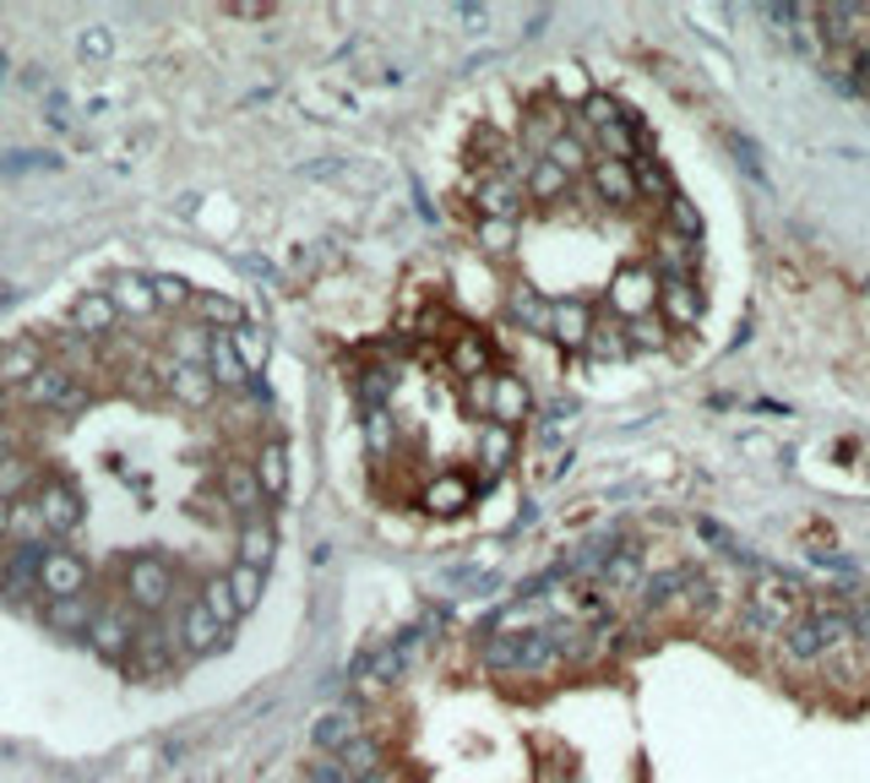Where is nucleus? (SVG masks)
Here are the masks:
<instances>
[{"label": "nucleus", "mask_w": 870, "mask_h": 783, "mask_svg": "<svg viewBox=\"0 0 870 783\" xmlns=\"http://www.w3.org/2000/svg\"><path fill=\"white\" fill-rule=\"evenodd\" d=\"M110 300H115V311H152L158 300H152V278H137V273H115L110 278V289H104Z\"/></svg>", "instance_id": "12"}, {"label": "nucleus", "mask_w": 870, "mask_h": 783, "mask_svg": "<svg viewBox=\"0 0 870 783\" xmlns=\"http://www.w3.org/2000/svg\"><path fill=\"white\" fill-rule=\"evenodd\" d=\"M224 495H229V506H240L245 517H262V484H256L245 469H234L229 479H224Z\"/></svg>", "instance_id": "17"}, {"label": "nucleus", "mask_w": 870, "mask_h": 783, "mask_svg": "<svg viewBox=\"0 0 870 783\" xmlns=\"http://www.w3.org/2000/svg\"><path fill=\"white\" fill-rule=\"evenodd\" d=\"M267 561H273V522H267V517H251V522L240 528V566L267 572Z\"/></svg>", "instance_id": "11"}, {"label": "nucleus", "mask_w": 870, "mask_h": 783, "mask_svg": "<svg viewBox=\"0 0 870 783\" xmlns=\"http://www.w3.org/2000/svg\"><path fill=\"white\" fill-rule=\"evenodd\" d=\"M609 295H615V311L620 315H648L653 300H659V278L653 273H620Z\"/></svg>", "instance_id": "7"}, {"label": "nucleus", "mask_w": 870, "mask_h": 783, "mask_svg": "<svg viewBox=\"0 0 870 783\" xmlns=\"http://www.w3.org/2000/svg\"><path fill=\"white\" fill-rule=\"evenodd\" d=\"M462 500H468L462 479H440V484L425 490V506H431V511H451V506H462Z\"/></svg>", "instance_id": "22"}, {"label": "nucleus", "mask_w": 870, "mask_h": 783, "mask_svg": "<svg viewBox=\"0 0 870 783\" xmlns=\"http://www.w3.org/2000/svg\"><path fill=\"white\" fill-rule=\"evenodd\" d=\"M207 376H213V387H229V392H245V387H251V370H245L240 354L229 348V332L213 337V348H207Z\"/></svg>", "instance_id": "8"}, {"label": "nucleus", "mask_w": 870, "mask_h": 783, "mask_svg": "<svg viewBox=\"0 0 870 783\" xmlns=\"http://www.w3.org/2000/svg\"><path fill=\"white\" fill-rule=\"evenodd\" d=\"M5 533H11V500L0 495V539H5Z\"/></svg>", "instance_id": "28"}, {"label": "nucleus", "mask_w": 870, "mask_h": 783, "mask_svg": "<svg viewBox=\"0 0 870 783\" xmlns=\"http://www.w3.org/2000/svg\"><path fill=\"white\" fill-rule=\"evenodd\" d=\"M0 414H5V387H0Z\"/></svg>", "instance_id": "30"}, {"label": "nucleus", "mask_w": 870, "mask_h": 783, "mask_svg": "<svg viewBox=\"0 0 870 783\" xmlns=\"http://www.w3.org/2000/svg\"><path fill=\"white\" fill-rule=\"evenodd\" d=\"M202 604H207V615H213L218 626H229V621L240 615V604H234V588H229V577H213V583H207V594H202Z\"/></svg>", "instance_id": "18"}, {"label": "nucleus", "mask_w": 870, "mask_h": 783, "mask_svg": "<svg viewBox=\"0 0 870 783\" xmlns=\"http://www.w3.org/2000/svg\"><path fill=\"white\" fill-rule=\"evenodd\" d=\"M126 583H131V599L147 604V610H163V604H169V594H174V572H169L163 561H137Z\"/></svg>", "instance_id": "5"}, {"label": "nucleus", "mask_w": 870, "mask_h": 783, "mask_svg": "<svg viewBox=\"0 0 870 783\" xmlns=\"http://www.w3.org/2000/svg\"><path fill=\"white\" fill-rule=\"evenodd\" d=\"M479 240H484L490 251H506V245L517 240V223H506V218H484V229H479Z\"/></svg>", "instance_id": "25"}, {"label": "nucleus", "mask_w": 870, "mask_h": 783, "mask_svg": "<svg viewBox=\"0 0 870 783\" xmlns=\"http://www.w3.org/2000/svg\"><path fill=\"white\" fill-rule=\"evenodd\" d=\"M163 381L174 387V398H185L191 408H202V403H213V376L202 370V365H163Z\"/></svg>", "instance_id": "9"}, {"label": "nucleus", "mask_w": 870, "mask_h": 783, "mask_svg": "<svg viewBox=\"0 0 870 783\" xmlns=\"http://www.w3.org/2000/svg\"><path fill=\"white\" fill-rule=\"evenodd\" d=\"M229 588H234V604H240V610H251V604L262 599V572H251V566H229Z\"/></svg>", "instance_id": "20"}, {"label": "nucleus", "mask_w": 870, "mask_h": 783, "mask_svg": "<svg viewBox=\"0 0 870 783\" xmlns=\"http://www.w3.org/2000/svg\"><path fill=\"white\" fill-rule=\"evenodd\" d=\"M38 588L55 594V604H60V599H82V588H88V561H77V555H66V550H44V555H38Z\"/></svg>", "instance_id": "3"}, {"label": "nucleus", "mask_w": 870, "mask_h": 783, "mask_svg": "<svg viewBox=\"0 0 870 783\" xmlns=\"http://www.w3.org/2000/svg\"><path fill=\"white\" fill-rule=\"evenodd\" d=\"M196 311L207 315V321H218V326H224V321H229V326L240 321V311H234L229 300H218V295H196Z\"/></svg>", "instance_id": "26"}, {"label": "nucleus", "mask_w": 870, "mask_h": 783, "mask_svg": "<svg viewBox=\"0 0 870 783\" xmlns=\"http://www.w3.org/2000/svg\"><path fill=\"white\" fill-rule=\"evenodd\" d=\"M218 636H224V626L207 615V604H202V599H196V604H185V626H180V642H185V647L207 653V647H218Z\"/></svg>", "instance_id": "13"}, {"label": "nucleus", "mask_w": 870, "mask_h": 783, "mask_svg": "<svg viewBox=\"0 0 870 783\" xmlns=\"http://www.w3.org/2000/svg\"><path fill=\"white\" fill-rule=\"evenodd\" d=\"M229 348L240 354V365H245V370H262V359H267V348H262V337H256L251 326H240V332L229 337Z\"/></svg>", "instance_id": "21"}, {"label": "nucleus", "mask_w": 870, "mask_h": 783, "mask_svg": "<svg viewBox=\"0 0 870 783\" xmlns=\"http://www.w3.org/2000/svg\"><path fill=\"white\" fill-rule=\"evenodd\" d=\"M5 452H11V441H5V436H0V458H5Z\"/></svg>", "instance_id": "29"}, {"label": "nucleus", "mask_w": 870, "mask_h": 783, "mask_svg": "<svg viewBox=\"0 0 870 783\" xmlns=\"http://www.w3.org/2000/svg\"><path fill=\"white\" fill-rule=\"evenodd\" d=\"M152 300H158V306H191V289H185L180 278L158 273V278H152Z\"/></svg>", "instance_id": "24"}, {"label": "nucleus", "mask_w": 870, "mask_h": 783, "mask_svg": "<svg viewBox=\"0 0 870 783\" xmlns=\"http://www.w3.org/2000/svg\"><path fill=\"white\" fill-rule=\"evenodd\" d=\"M587 180L593 191L609 201V207H637V169L620 163V158H593L587 163Z\"/></svg>", "instance_id": "4"}, {"label": "nucleus", "mask_w": 870, "mask_h": 783, "mask_svg": "<svg viewBox=\"0 0 870 783\" xmlns=\"http://www.w3.org/2000/svg\"><path fill=\"white\" fill-rule=\"evenodd\" d=\"M71 326H77V332H104V326H115V300H110V295H82L77 311H71Z\"/></svg>", "instance_id": "16"}, {"label": "nucleus", "mask_w": 870, "mask_h": 783, "mask_svg": "<svg viewBox=\"0 0 870 783\" xmlns=\"http://www.w3.org/2000/svg\"><path fill=\"white\" fill-rule=\"evenodd\" d=\"M33 511H38L44 528H71V522L82 517V500H77V490H71L66 479H55V484L38 490V506H33Z\"/></svg>", "instance_id": "6"}, {"label": "nucleus", "mask_w": 870, "mask_h": 783, "mask_svg": "<svg viewBox=\"0 0 870 783\" xmlns=\"http://www.w3.org/2000/svg\"><path fill=\"white\" fill-rule=\"evenodd\" d=\"M55 626H60V631H82V626H93V610H88L82 599H60V604H55Z\"/></svg>", "instance_id": "23"}, {"label": "nucleus", "mask_w": 870, "mask_h": 783, "mask_svg": "<svg viewBox=\"0 0 870 783\" xmlns=\"http://www.w3.org/2000/svg\"><path fill=\"white\" fill-rule=\"evenodd\" d=\"M545 332L556 337V343H587L593 337V315H587V306H550V315H545Z\"/></svg>", "instance_id": "10"}, {"label": "nucleus", "mask_w": 870, "mask_h": 783, "mask_svg": "<svg viewBox=\"0 0 870 783\" xmlns=\"http://www.w3.org/2000/svg\"><path fill=\"white\" fill-rule=\"evenodd\" d=\"M805 615H811V594H805L794 577L767 572V577H756V588H751V599H745V636H751L756 647H778Z\"/></svg>", "instance_id": "1"}, {"label": "nucleus", "mask_w": 870, "mask_h": 783, "mask_svg": "<svg viewBox=\"0 0 870 783\" xmlns=\"http://www.w3.org/2000/svg\"><path fill=\"white\" fill-rule=\"evenodd\" d=\"M88 636H93L104 653H121V647H131V642H137V636H131V615H121V610H104V615H93Z\"/></svg>", "instance_id": "15"}, {"label": "nucleus", "mask_w": 870, "mask_h": 783, "mask_svg": "<svg viewBox=\"0 0 870 783\" xmlns=\"http://www.w3.org/2000/svg\"><path fill=\"white\" fill-rule=\"evenodd\" d=\"M348 729H354V724H348V713H332V718H321V724H316V740H321V751H332V757H337L348 740H359V735H348Z\"/></svg>", "instance_id": "19"}, {"label": "nucleus", "mask_w": 870, "mask_h": 783, "mask_svg": "<svg viewBox=\"0 0 870 783\" xmlns=\"http://www.w3.org/2000/svg\"><path fill=\"white\" fill-rule=\"evenodd\" d=\"M33 408H55V414H82L88 408V387L71 376V370H60V365H44L33 381H27V392H22Z\"/></svg>", "instance_id": "2"}, {"label": "nucleus", "mask_w": 870, "mask_h": 783, "mask_svg": "<svg viewBox=\"0 0 870 783\" xmlns=\"http://www.w3.org/2000/svg\"><path fill=\"white\" fill-rule=\"evenodd\" d=\"M256 484H262V495H284V490H289V452H284V441L262 447V458H256Z\"/></svg>", "instance_id": "14"}, {"label": "nucleus", "mask_w": 870, "mask_h": 783, "mask_svg": "<svg viewBox=\"0 0 870 783\" xmlns=\"http://www.w3.org/2000/svg\"><path fill=\"white\" fill-rule=\"evenodd\" d=\"M82 55H88V60H104V55H110V33H104V27H88V33H82Z\"/></svg>", "instance_id": "27"}]
</instances>
